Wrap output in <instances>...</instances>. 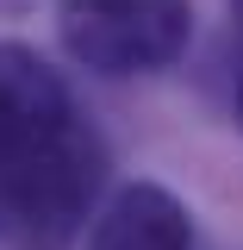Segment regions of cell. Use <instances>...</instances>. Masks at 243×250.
Instances as JSON below:
<instances>
[{
	"instance_id": "obj_1",
	"label": "cell",
	"mask_w": 243,
	"mask_h": 250,
	"mask_svg": "<svg viewBox=\"0 0 243 250\" xmlns=\"http://www.w3.org/2000/svg\"><path fill=\"white\" fill-rule=\"evenodd\" d=\"M106 188V144L81 113L0 150V244L50 250L81 231Z\"/></svg>"
},
{
	"instance_id": "obj_2",
	"label": "cell",
	"mask_w": 243,
	"mask_h": 250,
	"mask_svg": "<svg viewBox=\"0 0 243 250\" xmlns=\"http://www.w3.org/2000/svg\"><path fill=\"white\" fill-rule=\"evenodd\" d=\"M62 50L93 75H156L193 38V0H62Z\"/></svg>"
},
{
	"instance_id": "obj_3",
	"label": "cell",
	"mask_w": 243,
	"mask_h": 250,
	"mask_svg": "<svg viewBox=\"0 0 243 250\" xmlns=\"http://www.w3.org/2000/svg\"><path fill=\"white\" fill-rule=\"evenodd\" d=\"M88 250H200V231H193V213L168 188L131 182L93 213Z\"/></svg>"
},
{
	"instance_id": "obj_4",
	"label": "cell",
	"mask_w": 243,
	"mask_h": 250,
	"mask_svg": "<svg viewBox=\"0 0 243 250\" xmlns=\"http://www.w3.org/2000/svg\"><path fill=\"white\" fill-rule=\"evenodd\" d=\"M75 106V94L31 44H0V144H19L31 131L62 125Z\"/></svg>"
},
{
	"instance_id": "obj_5",
	"label": "cell",
	"mask_w": 243,
	"mask_h": 250,
	"mask_svg": "<svg viewBox=\"0 0 243 250\" xmlns=\"http://www.w3.org/2000/svg\"><path fill=\"white\" fill-rule=\"evenodd\" d=\"M237 119H243V82H237Z\"/></svg>"
},
{
	"instance_id": "obj_6",
	"label": "cell",
	"mask_w": 243,
	"mask_h": 250,
	"mask_svg": "<svg viewBox=\"0 0 243 250\" xmlns=\"http://www.w3.org/2000/svg\"><path fill=\"white\" fill-rule=\"evenodd\" d=\"M231 6H237V19H243V0H231Z\"/></svg>"
}]
</instances>
